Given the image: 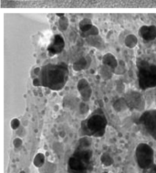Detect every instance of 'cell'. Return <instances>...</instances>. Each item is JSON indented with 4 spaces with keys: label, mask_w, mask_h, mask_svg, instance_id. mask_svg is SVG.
I'll list each match as a JSON object with an SVG mask.
<instances>
[{
    "label": "cell",
    "mask_w": 156,
    "mask_h": 173,
    "mask_svg": "<svg viewBox=\"0 0 156 173\" xmlns=\"http://www.w3.org/2000/svg\"><path fill=\"white\" fill-rule=\"evenodd\" d=\"M107 119L104 114L98 109L82 123V128L86 134L93 137H102L107 126Z\"/></svg>",
    "instance_id": "6da1fadb"
},
{
    "label": "cell",
    "mask_w": 156,
    "mask_h": 173,
    "mask_svg": "<svg viewBox=\"0 0 156 173\" xmlns=\"http://www.w3.org/2000/svg\"><path fill=\"white\" fill-rule=\"evenodd\" d=\"M139 85L143 90L153 88L156 86V65L145 61L138 64Z\"/></svg>",
    "instance_id": "7a4b0ae2"
},
{
    "label": "cell",
    "mask_w": 156,
    "mask_h": 173,
    "mask_svg": "<svg viewBox=\"0 0 156 173\" xmlns=\"http://www.w3.org/2000/svg\"><path fill=\"white\" fill-rule=\"evenodd\" d=\"M45 76L46 80L51 78L46 85L52 89H60L64 83L67 82L68 70L64 67H60L59 65H49V68L46 69V74H42Z\"/></svg>",
    "instance_id": "3957f363"
},
{
    "label": "cell",
    "mask_w": 156,
    "mask_h": 173,
    "mask_svg": "<svg viewBox=\"0 0 156 173\" xmlns=\"http://www.w3.org/2000/svg\"><path fill=\"white\" fill-rule=\"evenodd\" d=\"M135 158L139 167L143 169H148L154 163V152L151 146L146 143H141L135 150Z\"/></svg>",
    "instance_id": "277c9868"
},
{
    "label": "cell",
    "mask_w": 156,
    "mask_h": 173,
    "mask_svg": "<svg viewBox=\"0 0 156 173\" xmlns=\"http://www.w3.org/2000/svg\"><path fill=\"white\" fill-rule=\"evenodd\" d=\"M127 105H128V109L132 110H137V111H143L145 107V102L143 97L138 92L131 91L128 93V94L124 97Z\"/></svg>",
    "instance_id": "5b68a950"
},
{
    "label": "cell",
    "mask_w": 156,
    "mask_h": 173,
    "mask_svg": "<svg viewBox=\"0 0 156 173\" xmlns=\"http://www.w3.org/2000/svg\"><path fill=\"white\" fill-rule=\"evenodd\" d=\"M141 123L144 125L148 133L156 139V111L145 112L141 117Z\"/></svg>",
    "instance_id": "8992f818"
},
{
    "label": "cell",
    "mask_w": 156,
    "mask_h": 173,
    "mask_svg": "<svg viewBox=\"0 0 156 173\" xmlns=\"http://www.w3.org/2000/svg\"><path fill=\"white\" fill-rule=\"evenodd\" d=\"M89 162L90 161L83 160L82 157L75 154V156L70 157L68 160V169L72 173H86Z\"/></svg>",
    "instance_id": "52a82bcc"
},
{
    "label": "cell",
    "mask_w": 156,
    "mask_h": 173,
    "mask_svg": "<svg viewBox=\"0 0 156 173\" xmlns=\"http://www.w3.org/2000/svg\"><path fill=\"white\" fill-rule=\"evenodd\" d=\"M139 35L146 41H151L156 39L155 26H143L139 30Z\"/></svg>",
    "instance_id": "ba28073f"
},
{
    "label": "cell",
    "mask_w": 156,
    "mask_h": 173,
    "mask_svg": "<svg viewBox=\"0 0 156 173\" xmlns=\"http://www.w3.org/2000/svg\"><path fill=\"white\" fill-rule=\"evenodd\" d=\"M63 48H64V40L62 37L60 35H56L53 42L49 47V51L50 52V54H57L60 53Z\"/></svg>",
    "instance_id": "9c48e42d"
},
{
    "label": "cell",
    "mask_w": 156,
    "mask_h": 173,
    "mask_svg": "<svg viewBox=\"0 0 156 173\" xmlns=\"http://www.w3.org/2000/svg\"><path fill=\"white\" fill-rule=\"evenodd\" d=\"M79 91L80 92L81 94V96L84 100H88L90 97H91V89L90 87V84L89 82L85 80V79H82L80 80V82H79Z\"/></svg>",
    "instance_id": "30bf717a"
},
{
    "label": "cell",
    "mask_w": 156,
    "mask_h": 173,
    "mask_svg": "<svg viewBox=\"0 0 156 173\" xmlns=\"http://www.w3.org/2000/svg\"><path fill=\"white\" fill-rule=\"evenodd\" d=\"M118 62H119L116 59V57L113 54H111V53H107L102 58V63H103V65L110 67L113 71H114L116 69V67L118 66Z\"/></svg>",
    "instance_id": "8fae6325"
},
{
    "label": "cell",
    "mask_w": 156,
    "mask_h": 173,
    "mask_svg": "<svg viewBox=\"0 0 156 173\" xmlns=\"http://www.w3.org/2000/svg\"><path fill=\"white\" fill-rule=\"evenodd\" d=\"M112 107L117 113H121L128 109V105H127V102L124 97H121L115 100L114 103L112 104Z\"/></svg>",
    "instance_id": "7c38bea8"
},
{
    "label": "cell",
    "mask_w": 156,
    "mask_h": 173,
    "mask_svg": "<svg viewBox=\"0 0 156 173\" xmlns=\"http://www.w3.org/2000/svg\"><path fill=\"white\" fill-rule=\"evenodd\" d=\"M124 44L127 48L133 49L138 44V38L134 34H129L127 35L124 39Z\"/></svg>",
    "instance_id": "4fadbf2b"
},
{
    "label": "cell",
    "mask_w": 156,
    "mask_h": 173,
    "mask_svg": "<svg viewBox=\"0 0 156 173\" xmlns=\"http://www.w3.org/2000/svg\"><path fill=\"white\" fill-rule=\"evenodd\" d=\"M114 74V71L110 69L108 66L103 65L101 69V75L104 80H109L112 77V74Z\"/></svg>",
    "instance_id": "5bb4252c"
},
{
    "label": "cell",
    "mask_w": 156,
    "mask_h": 173,
    "mask_svg": "<svg viewBox=\"0 0 156 173\" xmlns=\"http://www.w3.org/2000/svg\"><path fill=\"white\" fill-rule=\"evenodd\" d=\"M79 27H80V30L83 33H86L87 31H89L92 27V24L89 19H84L79 24Z\"/></svg>",
    "instance_id": "9a60e30c"
},
{
    "label": "cell",
    "mask_w": 156,
    "mask_h": 173,
    "mask_svg": "<svg viewBox=\"0 0 156 173\" xmlns=\"http://www.w3.org/2000/svg\"><path fill=\"white\" fill-rule=\"evenodd\" d=\"M102 162L103 165L105 166H110L112 163H113V160H112V157L107 154V153H104L102 156Z\"/></svg>",
    "instance_id": "2e32d148"
},
{
    "label": "cell",
    "mask_w": 156,
    "mask_h": 173,
    "mask_svg": "<svg viewBox=\"0 0 156 173\" xmlns=\"http://www.w3.org/2000/svg\"><path fill=\"white\" fill-rule=\"evenodd\" d=\"M86 60L84 59V58H81V59L76 63V69L77 70H81V69H84L85 66H86Z\"/></svg>",
    "instance_id": "e0dca14e"
},
{
    "label": "cell",
    "mask_w": 156,
    "mask_h": 173,
    "mask_svg": "<svg viewBox=\"0 0 156 173\" xmlns=\"http://www.w3.org/2000/svg\"><path fill=\"white\" fill-rule=\"evenodd\" d=\"M124 71H125V66L124 65H121V63L118 62V66L114 70V74H123Z\"/></svg>",
    "instance_id": "ac0fdd59"
},
{
    "label": "cell",
    "mask_w": 156,
    "mask_h": 173,
    "mask_svg": "<svg viewBox=\"0 0 156 173\" xmlns=\"http://www.w3.org/2000/svg\"><path fill=\"white\" fill-rule=\"evenodd\" d=\"M19 125H20V122H19V120L17 119V118L13 119V120L11 121V127H12L13 129H17V128L19 126Z\"/></svg>",
    "instance_id": "d6986e66"
},
{
    "label": "cell",
    "mask_w": 156,
    "mask_h": 173,
    "mask_svg": "<svg viewBox=\"0 0 156 173\" xmlns=\"http://www.w3.org/2000/svg\"><path fill=\"white\" fill-rule=\"evenodd\" d=\"M148 173H156V166L153 164L152 166H151L148 169H146Z\"/></svg>",
    "instance_id": "ffe728a7"
},
{
    "label": "cell",
    "mask_w": 156,
    "mask_h": 173,
    "mask_svg": "<svg viewBox=\"0 0 156 173\" xmlns=\"http://www.w3.org/2000/svg\"><path fill=\"white\" fill-rule=\"evenodd\" d=\"M21 173H24V172H21Z\"/></svg>",
    "instance_id": "44dd1931"
}]
</instances>
